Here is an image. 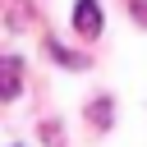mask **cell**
Returning <instances> with one entry per match:
<instances>
[{
    "label": "cell",
    "mask_w": 147,
    "mask_h": 147,
    "mask_svg": "<svg viewBox=\"0 0 147 147\" xmlns=\"http://www.w3.org/2000/svg\"><path fill=\"white\" fill-rule=\"evenodd\" d=\"M92 124H110V101H92Z\"/></svg>",
    "instance_id": "obj_4"
},
{
    "label": "cell",
    "mask_w": 147,
    "mask_h": 147,
    "mask_svg": "<svg viewBox=\"0 0 147 147\" xmlns=\"http://www.w3.org/2000/svg\"><path fill=\"white\" fill-rule=\"evenodd\" d=\"M133 18H138V23H147V0H133Z\"/></svg>",
    "instance_id": "obj_5"
},
{
    "label": "cell",
    "mask_w": 147,
    "mask_h": 147,
    "mask_svg": "<svg viewBox=\"0 0 147 147\" xmlns=\"http://www.w3.org/2000/svg\"><path fill=\"white\" fill-rule=\"evenodd\" d=\"M74 28H78V37H101V5L96 0H78L74 5Z\"/></svg>",
    "instance_id": "obj_1"
},
{
    "label": "cell",
    "mask_w": 147,
    "mask_h": 147,
    "mask_svg": "<svg viewBox=\"0 0 147 147\" xmlns=\"http://www.w3.org/2000/svg\"><path fill=\"white\" fill-rule=\"evenodd\" d=\"M51 55H55V60H60V64H78V69H83V64H87V60H83V55H69V51H64V46H55V41H51Z\"/></svg>",
    "instance_id": "obj_3"
},
{
    "label": "cell",
    "mask_w": 147,
    "mask_h": 147,
    "mask_svg": "<svg viewBox=\"0 0 147 147\" xmlns=\"http://www.w3.org/2000/svg\"><path fill=\"white\" fill-rule=\"evenodd\" d=\"M0 96H5V101H14V96H18V60H14V55L5 60V83H0Z\"/></svg>",
    "instance_id": "obj_2"
}]
</instances>
